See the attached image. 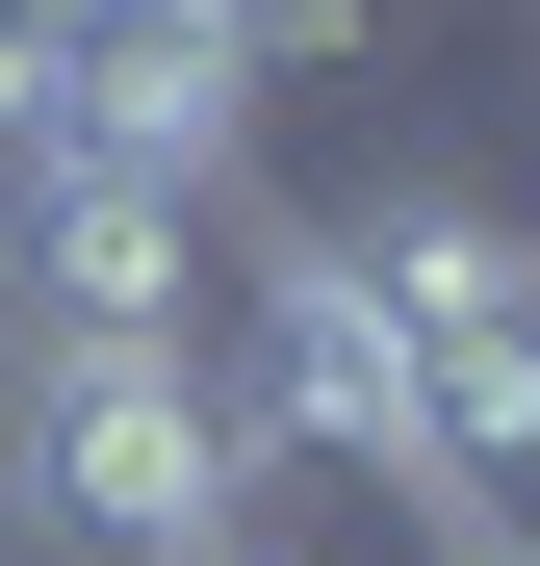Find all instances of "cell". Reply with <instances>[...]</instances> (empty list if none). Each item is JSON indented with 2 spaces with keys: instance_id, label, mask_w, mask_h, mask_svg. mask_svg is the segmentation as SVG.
I'll return each instance as SVG.
<instances>
[{
  "instance_id": "3957f363",
  "label": "cell",
  "mask_w": 540,
  "mask_h": 566,
  "mask_svg": "<svg viewBox=\"0 0 540 566\" xmlns=\"http://www.w3.org/2000/svg\"><path fill=\"white\" fill-rule=\"evenodd\" d=\"M52 155H155V180H207V207H232L257 52L207 27V0H52Z\"/></svg>"
},
{
  "instance_id": "277c9868",
  "label": "cell",
  "mask_w": 540,
  "mask_h": 566,
  "mask_svg": "<svg viewBox=\"0 0 540 566\" xmlns=\"http://www.w3.org/2000/svg\"><path fill=\"white\" fill-rule=\"evenodd\" d=\"M207 27H232L257 77H335V52H387V0H207Z\"/></svg>"
},
{
  "instance_id": "7a4b0ae2",
  "label": "cell",
  "mask_w": 540,
  "mask_h": 566,
  "mask_svg": "<svg viewBox=\"0 0 540 566\" xmlns=\"http://www.w3.org/2000/svg\"><path fill=\"white\" fill-rule=\"evenodd\" d=\"M207 180L155 155H27L0 180V335H207Z\"/></svg>"
},
{
  "instance_id": "8992f818",
  "label": "cell",
  "mask_w": 540,
  "mask_h": 566,
  "mask_svg": "<svg viewBox=\"0 0 540 566\" xmlns=\"http://www.w3.org/2000/svg\"><path fill=\"white\" fill-rule=\"evenodd\" d=\"M180 566H284V515H207V541H180Z\"/></svg>"
},
{
  "instance_id": "6da1fadb",
  "label": "cell",
  "mask_w": 540,
  "mask_h": 566,
  "mask_svg": "<svg viewBox=\"0 0 540 566\" xmlns=\"http://www.w3.org/2000/svg\"><path fill=\"white\" fill-rule=\"evenodd\" d=\"M335 258L387 283V360H412V515L464 541L540 490V232L464 207V180H387V207H335Z\"/></svg>"
},
{
  "instance_id": "52a82bcc",
  "label": "cell",
  "mask_w": 540,
  "mask_h": 566,
  "mask_svg": "<svg viewBox=\"0 0 540 566\" xmlns=\"http://www.w3.org/2000/svg\"><path fill=\"white\" fill-rule=\"evenodd\" d=\"M437 566H540V541H515V515H464V541H437Z\"/></svg>"
},
{
  "instance_id": "5b68a950",
  "label": "cell",
  "mask_w": 540,
  "mask_h": 566,
  "mask_svg": "<svg viewBox=\"0 0 540 566\" xmlns=\"http://www.w3.org/2000/svg\"><path fill=\"white\" fill-rule=\"evenodd\" d=\"M52 155V0H0V180Z\"/></svg>"
}]
</instances>
